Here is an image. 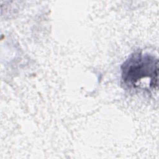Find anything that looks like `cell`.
<instances>
[{"instance_id": "cell-1", "label": "cell", "mask_w": 159, "mask_h": 159, "mask_svg": "<svg viewBox=\"0 0 159 159\" xmlns=\"http://www.w3.org/2000/svg\"><path fill=\"white\" fill-rule=\"evenodd\" d=\"M158 72V60L149 53H134L121 66L122 80L130 88L139 87L144 80H148L151 89L157 88Z\"/></svg>"}]
</instances>
